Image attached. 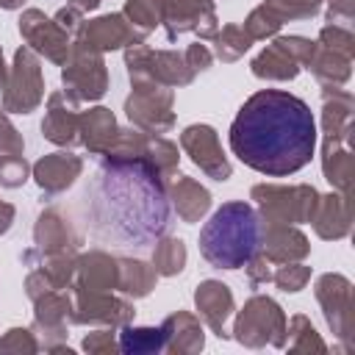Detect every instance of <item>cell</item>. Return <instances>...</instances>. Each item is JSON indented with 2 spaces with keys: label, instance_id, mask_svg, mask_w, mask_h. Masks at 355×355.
<instances>
[{
  "label": "cell",
  "instance_id": "3957f363",
  "mask_svg": "<svg viewBox=\"0 0 355 355\" xmlns=\"http://www.w3.org/2000/svg\"><path fill=\"white\" fill-rule=\"evenodd\" d=\"M261 247V219L247 202H225L200 230V252L219 269H239Z\"/></svg>",
  "mask_w": 355,
  "mask_h": 355
},
{
  "label": "cell",
  "instance_id": "6da1fadb",
  "mask_svg": "<svg viewBox=\"0 0 355 355\" xmlns=\"http://www.w3.org/2000/svg\"><path fill=\"white\" fill-rule=\"evenodd\" d=\"M230 147L241 164L263 175H291L311 164L316 122L305 100L263 89L252 94L230 125Z\"/></svg>",
  "mask_w": 355,
  "mask_h": 355
},
{
  "label": "cell",
  "instance_id": "277c9868",
  "mask_svg": "<svg viewBox=\"0 0 355 355\" xmlns=\"http://www.w3.org/2000/svg\"><path fill=\"white\" fill-rule=\"evenodd\" d=\"M158 330H125L122 333V349L133 352H153L164 344V333L155 336Z\"/></svg>",
  "mask_w": 355,
  "mask_h": 355
},
{
  "label": "cell",
  "instance_id": "7a4b0ae2",
  "mask_svg": "<svg viewBox=\"0 0 355 355\" xmlns=\"http://www.w3.org/2000/svg\"><path fill=\"white\" fill-rule=\"evenodd\" d=\"M92 233L119 247H150L169 222L158 169L144 158L105 161L89 189Z\"/></svg>",
  "mask_w": 355,
  "mask_h": 355
}]
</instances>
